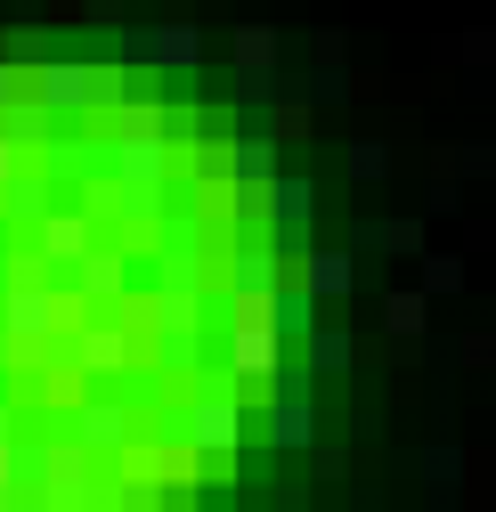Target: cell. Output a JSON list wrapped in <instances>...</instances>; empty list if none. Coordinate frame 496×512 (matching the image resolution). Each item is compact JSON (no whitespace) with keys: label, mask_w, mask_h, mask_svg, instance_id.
<instances>
[{"label":"cell","mask_w":496,"mask_h":512,"mask_svg":"<svg viewBox=\"0 0 496 512\" xmlns=\"http://www.w3.org/2000/svg\"><path fill=\"white\" fill-rule=\"evenodd\" d=\"M147 358L163 374H204V293H147Z\"/></svg>","instance_id":"cell-1"},{"label":"cell","mask_w":496,"mask_h":512,"mask_svg":"<svg viewBox=\"0 0 496 512\" xmlns=\"http://www.w3.org/2000/svg\"><path fill=\"white\" fill-rule=\"evenodd\" d=\"M179 439H188L196 464H228L236 439H244V399H188V415H179Z\"/></svg>","instance_id":"cell-2"},{"label":"cell","mask_w":496,"mask_h":512,"mask_svg":"<svg viewBox=\"0 0 496 512\" xmlns=\"http://www.w3.org/2000/svg\"><path fill=\"white\" fill-rule=\"evenodd\" d=\"M277 293H285V277H277V244H253V236H244V244L228 252V317H269Z\"/></svg>","instance_id":"cell-3"},{"label":"cell","mask_w":496,"mask_h":512,"mask_svg":"<svg viewBox=\"0 0 496 512\" xmlns=\"http://www.w3.org/2000/svg\"><path fill=\"white\" fill-rule=\"evenodd\" d=\"M309 212H318V187H309L301 171H285L269 196H261V220H269L277 261H285V252H318V244H309Z\"/></svg>","instance_id":"cell-4"},{"label":"cell","mask_w":496,"mask_h":512,"mask_svg":"<svg viewBox=\"0 0 496 512\" xmlns=\"http://www.w3.org/2000/svg\"><path fill=\"white\" fill-rule=\"evenodd\" d=\"M139 334H147V301H139V309H122L114 326H82L66 350H74L82 374H122V366L139 358Z\"/></svg>","instance_id":"cell-5"},{"label":"cell","mask_w":496,"mask_h":512,"mask_svg":"<svg viewBox=\"0 0 496 512\" xmlns=\"http://www.w3.org/2000/svg\"><path fill=\"white\" fill-rule=\"evenodd\" d=\"M33 252H41V269L66 285L90 252H98V220H90V212H49V220L33 228Z\"/></svg>","instance_id":"cell-6"},{"label":"cell","mask_w":496,"mask_h":512,"mask_svg":"<svg viewBox=\"0 0 496 512\" xmlns=\"http://www.w3.org/2000/svg\"><path fill=\"white\" fill-rule=\"evenodd\" d=\"M285 366V334L269 317H228V374L236 382H277Z\"/></svg>","instance_id":"cell-7"},{"label":"cell","mask_w":496,"mask_h":512,"mask_svg":"<svg viewBox=\"0 0 496 512\" xmlns=\"http://www.w3.org/2000/svg\"><path fill=\"white\" fill-rule=\"evenodd\" d=\"M155 293H204V228L171 220L155 244Z\"/></svg>","instance_id":"cell-8"},{"label":"cell","mask_w":496,"mask_h":512,"mask_svg":"<svg viewBox=\"0 0 496 512\" xmlns=\"http://www.w3.org/2000/svg\"><path fill=\"white\" fill-rule=\"evenodd\" d=\"M179 147L171 139H106V179L114 187H171Z\"/></svg>","instance_id":"cell-9"},{"label":"cell","mask_w":496,"mask_h":512,"mask_svg":"<svg viewBox=\"0 0 496 512\" xmlns=\"http://www.w3.org/2000/svg\"><path fill=\"white\" fill-rule=\"evenodd\" d=\"M33 98L57 114V122H74L98 106V82H90V57H49V66L33 74Z\"/></svg>","instance_id":"cell-10"},{"label":"cell","mask_w":496,"mask_h":512,"mask_svg":"<svg viewBox=\"0 0 496 512\" xmlns=\"http://www.w3.org/2000/svg\"><path fill=\"white\" fill-rule=\"evenodd\" d=\"M49 212H57V179L41 163H25L9 187H0V228H41Z\"/></svg>","instance_id":"cell-11"},{"label":"cell","mask_w":496,"mask_h":512,"mask_svg":"<svg viewBox=\"0 0 496 512\" xmlns=\"http://www.w3.org/2000/svg\"><path fill=\"white\" fill-rule=\"evenodd\" d=\"M228 179H236L244 196L261 204L269 187L285 179V171H277V139H269V131H244V139H228Z\"/></svg>","instance_id":"cell-12"},{"label":"cell","mask_w":496,"mask_h":512,"mask_svg":"<svg viewBox=\"0 0 496 512\" xmlns=\"http://www.w3.org/2000/svg\"><path fill=\"white\" fill-rule=\"evenodd\" d=\"M74 439L90 447V456H131V407H122V399L74 407Z\"/></svg>","instance_id":"cell-13"},{"label":"cell","mask_w":496,"mask_h":512,"mask_svg":"<svg viewBox=\"0 0 496 512\" xmlns=\"http://www.w3.org/2000/svg\"><path fill=\"white\" fill-rule=\"evenodd\" d=\"M0 139H9L25 163H49V147H57V114H49L41 98H17L9 114H0Z\"/></svg>","instance_id":"cell-14"},{"label":"cell","mask_w":496,"mask_h":512,"mask_svg":"<svg viewBox=\"0 0 496 512\" xmlns=\"http://www.w3.org/2000/svg\"><path fill=\"white\" fill-rule=\"evenodd\" d=\"M66 293H74V301H122V293H131V252H106V244H98L90 261L66 277Z\"/></svg>","instance_id":"cell-15"},{"label":"cell","mask_w":496,"mask_h":512,"mask_svg":"<svg viewBox=\"0 0 496 512\" xmlns=\"http://www.w3.org/2000/svg\"><path fill=\"white\" fill-rule=\"evenodd\" d=\"M301 293H309V301L358 293V252H309V261H301Z\"/></svg>","instance_id":"cell-16"},{"label":"cell","mask_w":496,"mask_h":512,"mask_svg":"<svg viewBox=\"0 0 496 512\" xmlns=\"http://www.w3.org/2000/svg\"><path fill=\"white\" fill-rule=\"evenodd\" d=\"M228 57H236V82H277V57L285 49H277L269 25H236V49Z\"/></svg>","instance_id":"cell-17"},{"label":"cell","mask_w":496,"mask_h":512,"mask_svg":"<svg viewBox=\"0 0 496 512\" xmlns=\"http://www.w3.org/2000/svg\"><path fill=\"white\" fill-rule=\"evenodd\" d=\"M90 512H163V480H147V472H131V480H98Z\"/></svg>","instance_id":"cell-18"},{"label":"cell","mask_w":496,"mask_h":512,"mask_svg":"<svg viewBox=\"0 0 496 512\" xmlns=\"http://www.w3.org/2000/svg\"><path fill=\"white\" fill-rule=\"evenodd\" d=\"M269 447H318V407L309 399H269Z\"/></svg>","instance_id":"cell-19"},{"label":"cell","mask_w":496,"mask_h":512,"mask_svg":"<svg viewBox=\"0 0 496 512\" xmlns=\"http://www.w3.org/2000/svg\"><path fill=\"white\" fill-rule=\"evenodd\" d=\"M204 66V33L196 25H155V74H196Z\"/></svg>","instance_id":"cell-20"},{"label":"cell","mask_w":496,"mask_h":512,"mask_svg":"<svg viewBox=\"0 0 496 512\" xmlns=\"http://www.w3.org/2000/svg\"><path fill=\"white\" fill-rule=\"evenodd\" d=\"M383 326H391V342H423V326H431V293H423V285H399V293L383 301Z\"/></svg>","instance_id":"cell-21"},{"label":"cell","mask_w":496,"mask_h":512,"mask_svg":"<svg viewBox=\"0 0 496 512\" xmlns=\"http://www.w3.org/2000/svg\"><path fill=\"white\" fill-rule=\"evenodd\" d=\"M415 480H423V488H456V480H464V447H456V439H431L423 456H415Z\"/></svg>","instance_id":"cell-22"},{"label":"cell","mask_w":496,"mask_h":512,"mask_svg":"<svg viewBox=\"0 0 496 512\" xmlns=\"http://www.w3.org/2000/svg\"><path fill=\"white\" fill-rule=\"evenodd\" d=\"M269 326H277L285 342H293V334L309 342V334H318V301H309V293H293V285H285V293L269 301Z\"/></svg>","instance_id":"cell-23"},{"label":"cell","mask_w":496,"mask_h":512,"mask_svg":"<svg viewBox=\"0 0 496 512\" xmlns=\"http://www.w3.org/2000/svg\"><path fill=\"white\" fill-rule=\"evenodd\" d=\"M350 358H358V342H350L342 326H318V334H309V374H350Z\"/></svg>","instance_id":"cell-24"},{"label":"cell","mask_w":496,"mask_h":512,"mask_svg":"<svg viewBox=\"0 0 496 512\" xmlns=\"http://www.w3.org/2000/svg\"><path fill=\"white\" fill-rule=\"evenodd\" d=\"M440 163H448L440 179H488V171H496V147H488V139H472V147H448Z\"/></svg>","instance_id":"cell-25"},{"label":"cell","mask_w":496,"mask_h":512,"mask_svg":"<svg viewBox=\"0 0 496 512\" xmlns=\"http://www.w3.org/2000/svg\"><path fill=\"white\" fill-rule=\"evenodd\" d=\"M464 285V252H423V293L440 301V293H456Z\"/></svg>","instance_id":"cell-26"},{"label":"cell","mask_w":496,"mask_h":512,"mask_svg":"<svg viewBox=\"0 0 496 512\" xmlns=\"http://www.w3.org/2000/svg\"><path fill=\"white\" fill-rule=\"evenodd\" d=\"M342 163H350V179H391V147L383 139H350Z\"/></svg>","instance_id":"cell-27"},{"label":"cell","mask_w":496,"mask_h":512,"mask_svg":"<svg viewBox=\"0 0 496 512\" xmlns=\"http://www.w3.org/2000/svg\"><path fill=\"white\" fill-rule=\"evenodd\" d=\"M17 98H33V74H25V66H9V57H0V114H9Z\"/></svg>","instance_id":"cell-28"},{"label":"cell","mask_w":496,"mask_h":512,"mask_svg":"<svg viewBox=\"0 0 496 512\" xmlns=\"http://www.w3.org/2000/svg\"><path fill=\"white\" fill-rule=\"evenodd\" d=\"M269 131H277V139H301V131H309V106H301V98H277V122H269Z\"/></svg>","instance_id":"cell-29"},{"label":"cell","mask_w":496,"mask_h":512,"mask_svg":"<svg viewBox=\"0 0 496 512\" xmlns=\"http://www.w3.org/2000/svg\"><path fill=\"white\" fill-rule=\"evenodd\" d=\"M456 358H464V366H496V334H464Z\"/></svg>","instance_id":"cell-30"},{"label":"cell","mask_w":496,"mask_h":512,"mask_svg":"<svg viewBox=\"0 0 496 512\" xmlns=\"http://www.w3.org/2000/svg\"><path fill=\"white\" fill-rule=\"evenodd\" d=\"M82 17L90 25H122V0H82Z\"/></svg>","instance_id":"cell-31"},{"label":"cell","mask_w":496,"mask_h":512,"mask_svg":"<svg viewBox=\"0 0 496 512\" xmlns=\"http://www.w3.org/2000/svg\"><path fill=\"white\" fill-rule=\"evenodd\" d=\"M0 447H17V399H0Z\"/></svg>","instance_id":"cell-32"},{"label":"cell","mask_w":496,"mask_h":512,"mask_svg":"<svg viewBox=\"0 0 496 512\" xmlns=\"http://www.w3.org/2000/svg\"><path fill=\"white\" fill-rule=\"evenodd\" d=\"M17 171H25V155H17V147H9V139H0V187H9V179H17Z\"/></svg>","instance_id":"cell-33"},{"label":"cell","mask_w":496,"mask_h":512,"mask_svg":"<svg viewBox=\"0 0 496 512\" xmlns=\"http://www.w3.org/2000/svg\"><path fill=\"white\" fill-rule=\"evenodd\" d=\"M17 488V447H0V496Z\"/></svg>","instance_id":"cell-34"}]
</instances>
